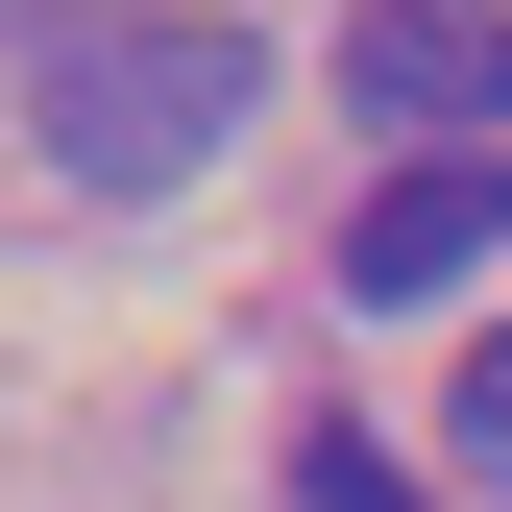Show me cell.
Masks as SVG:
<instances>
[{
    "label": "cell",
    "instance_id": "cell-1",
    "mask_svg": "<svg viewBox=\"0 0 512 512\" xmlns=\"http://www.w3.org/2000/svg\"><path fill=\"white\" fill-rule=\"evenodd\" d=\"M25 122H49V196H196L269 122V49H244V0H49Z\"/></svg>",
    "mask_w": 512,
    "mask_h": 512
},
{
    "label": "cell",
    "instance_id": "cell-2",
    "mask_svg": "<svg viewBox=\"0 0 512 512\" xmlns=\"http://www.w3.org/2000/svg\"><path fill=\"white\" fill-rule=\"evenodd\" d=\"M342 98L391 122V147H488V122H512V0H366V25H342Z\"/></svg>",
    "mask_w": 512,
    "mask_h": 512
},
{
    "label": "cell",
    "instance_id": "cell-3",
    "mask_svg": "<svg viewBox=\"0 0 512 512\" xmlns=\"http://www.w3.org/2000/svg\"><path fill=\"white\" fill-rule=\"evenodd\" d=\"M488 269H512V171H488V147H415L391 196L342 220V293H366V317H415V293H488Z\"/></svg>",
    "mask_w": 512,
    "mask_h": 512
},
{
    "label": "cell",
    "instance_id": "cell-4",
    "mask_svg": "<svg viewBox=\"0 0 512 512\" xmlns=\"http://www.w3.org/2000/svg\"><path fill=\"white\" fill-rule=\"evenodd\" d=\"M293 512H439V488H415L366 415H317V439H293Z\"/></svg>",
    "mask_w": 512,
    "mask_h": 512
},
{
    "label": "cell",
    "instance_id": "cell-5",
    "mask_svg": "<svg viewBox=\"0 0 512 512\" xmlns=\"http://www.w3.org/2000/svg\"><path fill=\"white\" fill-rule=\"evenodd\" d=\"M439 415H464V464L512 488V317H488V342H464V366H439Z\"/></svg>",
    "mask_w": 512,
    "mask_h": 512
}]
</instances>
